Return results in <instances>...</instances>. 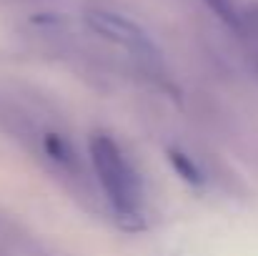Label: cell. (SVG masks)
I'll use <instances>...</instances> for the list:
<instances>
[{
    "label": "cell",
    "instance_id": "7a4b0ae2",
    "mask_svg": "<svg viewBox=\"0 0 258 256\" xmlns=\"http://www.w3.org/2000/svg\"><path fill=\"white\" fill-rule=\"evenodd\" d=\"M86 23L93 33H98L100 38L115 43L118 48H123L131 58H136L148 73L161 76L166 71L163 63V53L156 45V40L131 18H125L123 13L115 10H105V8H88L86 10Z\"/></svg>",
    "mask_w": 258,
    "mask_h": 256
},
{
    "label": "cell",
    "instance_id": "277c9868",
    "mask_svg": "<svg viewBox=\"0 0 258 256\" xmlns=\"http://www.w3.org/2000/svg\"><path fill=\"white\" fill-rule=\"evenodd\" d=\"M206 3H208V8H211L223 23H228L233 30H238V10L233 8L231 0H206Z\"/></svg>",
    "mask_w": 258,
    "mask_h": 256
},
{
    "label": "cell",
    "instance_id": "3957f363",
    "mask_svg": "<svg viewBox=\"0 0 258 256\" xmlns=\"http://www.w3.org/2000/svg\"><path fill=\"white\" fill-rule=\"evenodd\" d=\"M168 159H171L173 169L178 171L188 183H201V181H203V173H201L198 166L193 164V159H188L185 153H180V151H171V153H168Z\"/></svg>",
    "mask_w": 258,
    "mask_h": 256
},
{
    "label": "cell",
    "instance_id": "6da1fadb",
    "mask_svg": "<svg viewBox=\"0 0 258 256\" xmlns=\"http://www.w3.org/2000/svg\"><path fill=\"white\" fill-rule=\"evenodd\" d=\"M88 153H90V164L95 171L98 186H100L105 201L110 203L113 214L128 229L138 226V221L143 219V203H146L143 183H141L138 171L133 169V164L118 146V141L113 136L98 131L90 136Z\"/></svg>",
    "mask_w": 258,
    "mask_h": 256
},
{
    "label": "cell",
    "instance_id": "5b68a950",
    "mask_svg": "<svg viewBox=\"0 0 258 256\" xmlns=\"http://www.w3.org/2000/svg\"><path fill=\"white\" fill-rule=\"evenodd\" d=\"M238 30L258 38V3L243 8V10H238Z\"/></svg>",
    "mask_w": 258,
    "mask_h": 256
}]
</instances>
